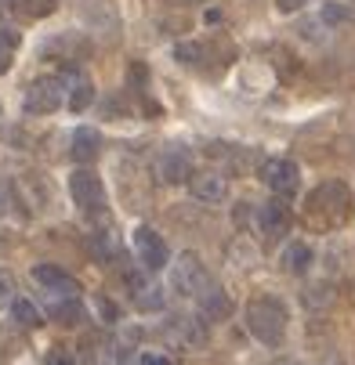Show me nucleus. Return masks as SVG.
I'll list each match as a JSON object with an SVG mask.
<instances>
[{"mask_svg":"<svg viewBox=\"0 0 355 365\" xmlns=\"http://www.w3.org/2000/svg\"><path fill=\"white\" fill-rule=\"evenodd\" d=\"M164 336L185 351H199L207 347V326H203L196 315H174L164 322Z\"/></svg>","mask_w":355,"mask_h":365,"instance_id":"39448f33","label":"nucleus"},{"mask_svg":"<svg viewBox=\"0 0 355 365\" xmlns=\"http://www.w3.org/2000/svg\"><path fill=\"white\" fill-rule=\"evenodd\" d=\"M62 83H66V101H69V109H73V113H84L91 101H94V83H91L84 73L73 69V73L62 76Z\"/></svg>","mask_w":355,"mask_h":365,"instance_id":"4468645a","label":"nucleus"},{"mask_svg":"<svg viewBox=\"0 0 355 365\" xmlns=\"http://www.w3.org/2000/svg\"><path fill=\"white\" fill-rule=\"evenodd\" d=\"M19 8V0H0V15H11Z\"/></svg>","mask_w":355,"mask_h":365,"instance_id":"c756f323","label":"nucleus"},{"mask_svg":"<svg viewBox=\"0 0 355 365\" xmlns=\"http://www.w3.org/2000/svg\"><path fill=\"white\" fill-rule=\"evenodd\" d=\"M66 101V83L62 76H40L26 87V113L29 116H47L55 113L59 106Z\"/></svg>","mask_w":355,"mask_h":365,"instance_id":"7ed1b4c3","label":"nucleus"},{"mask_svg":"<svg viewBox=\"0 0 355 365\" xmlns=\"http://www.w3.org/2000/svg\"><path fill=\"white\" fill-rule=\"evenodd\" d=\"M189 192L199 199V202H211V206H218V202H225L229 199V181L221 178V174H214V170H192V178H189Z\"/></svg>","mask_w":355,"mask_h":365,"instance_id":"9d476101","label":"nucleus"},{"mask_svg":"<svg viewBox=\"0 0 355 365\" xmlns=\"http://www.w3.org/2000/svg\"><path fill=\"white\" fill-rule=\"evenodd\" d=\"M207 282H211V275H207V268H203V260H199L196 253H181L178 264L171 268V286H174L181 297H196Z\"/></svg>","mask_w":355,"mask_h":365,"instance_id":"20e7f679","label":"nucleus"},{"mask_svg":"<svg viewBox=\"0 0 355 365\" xmlns=\"http://www.w3.org/2000/svg\"><path fill=\"white\" fill-rule=\"evenodd\" d=\"M196 304H199V311H203V315H207V319H229L232 315V304H229V297H225V289L211 279L207 286H203L196 297H192Z\"/></svg>","mask_w":355,"mask_h":365,"instance_id":"ddd939ff","label":"nucleus"},{"mask_svg":"<svg viewBox=\"0 0 355 365\" xmlns=\"http://www.w3.org/2000/svg\"><path fill=\"white\" fill-rule=\"evenodd\" d=\"M69 192H73V202L80 210H101V206H106V185H101V178L91 174V170H73Z\"/></svg>","mask_w":355,"mask_h":365,"instance_id":"0eeeda50","label":"nucleus"},{"mask_svg":"<svg viewBox=\"0 0 355 365\" xmlns=\"http://www.w3.org/2000/svg\"><path fill=\"white\" fill-rule=\"evenodd\" d=\"M84 304L76 300V297H66V300H55L51 304V319L55 322H62V326H76V322H84Z\"/></svg>","mask_w":355,"mask_h":365,"instance_id":"a211bd4d","label":"nucleus"},{"mask_svg":"<svg viewBox=\"0 0 355 365\" xmlns=\"http://www.w3.org/2000/svg\"><path fill=\"white\" fill-rule=\"evenodd\" d=\"M98 307H101V315H106V322H116V311H113L109 300H98Z\"/></svg>","mask_w":355,"mask_h":365,"instance_id":"c85d7f7f","label":"nucleus"},{"mask_svg":"<svg viewBox=\"0 0 355 365\" xmlns=\"http://www.w3.org/2000/svg\"><path fill=\"white\" fill-rule=\"evenodd\" d=\"M301 4H304V0H276V8L286 11V15H290V11H301Z\"/></svg>","mask_w":355,"mask_h":365,"instance_id":"cd10ccee","label":"nucleus"},{"mask_svg":"<svg viewBox=\"0 0 355 365\" xmlns=\"http://www.w3.org/2000/svg\"><path fill=\"white\" fill-rule=\"evenodd\" d=\"M73 160L76 163H91V160H98V152H101V134L94 130V127H76L73 130Z\"/></svg>","mask_w":355,"mask_h":365,"instance_id":"2eb2a0df","label":"nucleus"},{"mask_svg":"<svg viewBox=\"0 0 355 365\" xmlns=\"http://www.w3.org/2000/svg\"><path fill=\"white\" fill-rule=\"evenodd\" d=\"M261 181L276 192V195H297L301 188V170L294 160H265L261 163Z\"/></svg>","mask_w":355,"mask_h":365,"instance_id":"6e6552de","label":"nucleus"},{"mask_svg":"<svg viewBox=\"0 0 355 365\" xmlns=\"http://www.w3.org/2000/svg\"><path fill=\"white\" fill-rule=\"evenodd\" d=\"M156 170H160V178L167 181V185H181V181H189L192 178V152L185 148V145H167L164 152H160V163H156Z\"/></svg>","mask_w":355,"mask_h":365,"instance_id":"1a4fd4ad","label":"nucleus"},{"mask_svg":"<svg viewBox=\"0 0 355 365\" xmlns=\"http://www.w3.org/2000/svg\"><path fill=\"white\" fill-rule=\"evenodd\" d=\"M134 250H138V260H141L149 272L167 268V260H171V250H167L164 235H160L156 228H149V225L134 228Z\"/></svg>","mask_w":355,"mask_h":365,"instance_id":"423d86ee","label":"nucleus"},{"mask_svg":"<svg viewBox=\"0 0 355 365\" xmlns=\"http://www.w3.org/2000/svg\"><path fill=\"white\" fill-rule=\"evenodd\" d=\"M309 268H312V246H309V242H290V246L283 250V272L304 275Z\"/></svg>","mask_w":355,"mask_h":365,"instance_id":"f3484780","label":"nucleus"},{"mask_svg":"<svg viewBox=\"0 0 355 365\" xmlns=\"http://www.w3.org/2000/svg\"><path fill=\"white\" fill-rule=\"evenodd\" d=\"M258 228H261V235H265V242H276V239H283L286 232H290V206L286 202H265L261 210H258Z\"/></svg>","mask_w":355,"mask_h":365,"instance_id":"9b49d317","label":"nucleus"},{"mask_svg":"<svg viewBox=\"0 0 355 365\" xmlns=\"http://www.w3.org/2000/svg\"><path fill=\"white\" fill-rule=\"evenodd\" d=\"M47 365H76V358H73L69 351L59 347V351H51V354H47Z\"/></svg>","mask_w":355,"mask_h":365,"instance_id":"a878e982","label":"nucleus"},{"mask_svg":"<svg viewBox=\"0 0 355 365\" xmlns=\"http://www.w3.org/2000/svg\"><path fill=\"white\" fill-rule=\"evenodd\" d=\"M131 83H134V91H145L149 87V73H145V66H131Z\"/></svg>","mask_w":355,"mask_h":365,"instance_id":"b1692460","label":"nucleus"},{"mask_svg":"<svg viewBox=\"0 0 355 365\" xmlns=\"http://www.w3.org/2000/svg\"><path fill=\"white\" fill-rule=\"evenodd\" d=\"M11 319H15L19 326H26V329H36V326L44 322L40 311H36L29 300H15V304H11Z\"/></svg>","mask_w":355,"mask_h":365,"instance_id":"412c9836","label":"nucleus"},{"mask_svg":"<svg viewBox=\"0 0 355 365\" xmlns=\"http://www.w3.org/2000/svg\"><path fill=\"white\" fill-rule=\"evenodd\" d=\"M101 365H134V351H131L127 344H109Z\"/></svg>","mask_w":355,"mask_h":365,"instance_id":"4be33fe9","label":"nucleus"},{"mask_svg":"<svg viewBox=\"0 0 355 365\" xmlns=\"http://www.w3.org/2000/svg\"><path fill=\"white\" fill-rule=\"evenodd\" d=\"M15 51H19V33L0 26V73H8V69H11Z\"/></svg>","mask_w":355,"mask_h":365,"instance_id":"aec40b11","label":"nucleus"},{"mask_svg":"<svg viewBox=\"0 0 355 365\" xmlns=\"http://www.w3.org/2000/svg\"><path fill=\"white\" fill-rule=\"evenodd\" d=\"M138 365H174L171 358H164V354H141L138 358Z\"/></svg>","mask_w":355,"mask_h":365,"instance_id":"bb28decb","label":"nucleus"},{"mask_svg":"<svg viewBox=\"0 0 355 365\" xmlns=\"http://www.w3.org/2000/svg\"><path fill=\"white\" fill-rule=\"evenodd\" d=\"M33 279H36L44 289L62 293V297H76V293H80V282H76L69 272L55 268V264H36V268H33Z\"/></svg>","mask_w":355,"mask_h":365,"instance_id":"f8f14e48","label":"nucleus"},{"mask_svg":"<svg viewBox=\"0 0 355 365\" xmlns=\"http://www.w3.org/2000/svg\"><path fill=\"white\" fill-rule=\"evenodd\" d=\"M91 253H94V260H98V264H109V260L120 253V242H116V235H113L109 228L94 232V235H91Z\"/></svg>","mask_w":355,"mask_h":365,"instance_id":"6ab92c4d","label":"nucleus"},{"mask_svg":"<svg viewBox=\"0 0 355 365\" xmlns=\"http://www.w3.org/2000/svg\"><path fill=\"white\" fill-rule=\"evenodd\" d=\"M286 322H290V315L279 297H254L246 304V329L261 344H279L286 336Z\"/></svg>","mask_w":355,"mask_h":365,"instance_id":"f257e3e1","label":"nucleus"},{"mask_svg":"<svg viewBox=\"0 0 355 365\" xmlns=\"http://www.w3.org/2000/svg\"><path fill=\"white\" fill-rule=\"evenodd\" d=\"M0 134H4V109H0Z\"/></svg>","mask_w":355,"mask_h":365,"instance_id":"7c9ffc66","label":"nucleus"},{"mask_svg":"<svg viewBox=\"0 0 355 365\" xmlns=\"http://www.w3.org/2000/svg\"><path fill=\"white\" fill-rule=\"evenodd\" d=\"M319 19H323V22H344V19H348V11H344V8H337V4H326Z\"/></svg>","mask_w":355,"mask_h":365,"instance_id":"393cba45","label":"nucleus"},{"mask_svg":"<svg viewBox=\"0 0 355 365\" xmlns=\"http://www.w3.org/2000/svg\"><path fill=\"white\" fill-rule=\"evenodd\" d=\"M127 282H131V297H134L138 311H160V307H164V289H160V286L145 282L141 275H131Z\"/></svg>","mask_w":355,"mask_h":365,"instance_id":"dca6fc26","label":"nucleus"},{"mask_svg":"<svg viewBox=\"0 0 355 365\" xmlns=\"http://www.w3.org/2000/svg\"><path fill=\"white\" fill-rule=\"evenodd\" d=\"M309 214H312V217H323V225H330V228L344 225L348 214H351V192H348L341 181L319 185V188L309 195Z\"/></svg>","mask_w":355,"mask_h":365,"instance_id":"f03ea898","label":"nucleus"},{"mask_svg":"<svg viewBox=\"0 0 355 365\" xmlns=\"http://www.w3.org/2000/svg\"><path fill=\"white\" fill-rule=\"evenodd\" d=\"M59 8V0H29L26 4V15H33V19H44V15H51Z\"/></svg>","mask_w":355,"mask_h":365,"instance_id":"5701e85b","label":"nucleus"}]
</instances>
